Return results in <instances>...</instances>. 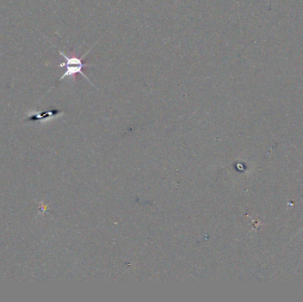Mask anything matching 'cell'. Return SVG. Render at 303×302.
<instances>
[{"label":"cell","instance_id":"1","mask_svg":"<svg viewBox=\"0 0 303 302\" xmlns=\"http://www.w3.org/2000/svg\"><path fill=\"white\" fill-rule=\"evenodd\" d=\"M90 51H88L87 53H85L84 54V56L82 58H78L73 54L72 56H67L66 54L62 52V51H60V54H61L62 57L64 58L65 61L66 62L64 63H61L58 65V67H66V71L64 72V74L61 76V78H60V82L62 80H64L65 78H74L75 77V74H80L84 77L88 82H90L91 83L90 79L84 74V72H83V68L85 67V65L83 63V59H84L85 56H86V54L89 53Z\"/></svg>","mask_w":303,"mask_h":302}]
</instances>
